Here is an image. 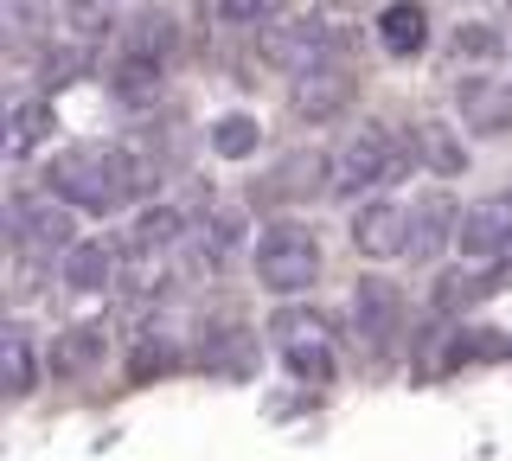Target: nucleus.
Wrapping results in <instances>:
<instances>
[{"label": "nucleus", "instance_id": "0eeeda50", "mask_svg": "<svg viewBox=\"0 0 512 461\" xmlns=\"http://www.w3.org/2000/svg\"><path fill=\"white\" fill-rule=\"evenodd\" d=\"M352 250L359 257H404L410 250V212L397 199H365L359 212H352Z\"/></svg>", "mask_w": 512, "mask_h": 461}, {"label": "nucleus", "instance_id": "a878e982", "mask_svg": "<svg viewBox=\"0 0 512 461\" xmlns=\"http://www.w3.org/2000/svg\"><path fill=\"white\" fill-rule=\"evenodd\" d=\"M416 141L429 148V161H436V173H461V161H468V154H461L455 141H448V129H442V122H423V129H416Z\"/></svg>", "mask_w": 512, "mask_h": 461}, {"label": "nucleus", "instance_id": "7ed1b4c3", "mask_svg": "<svg viewBox=\"0 0 512 461\" xmlns=\"http://www.w3.org/2000/svg\"><path fill=\"white\" fill-rule=\"evenodd\" d=\"M314 276H320V244H314V231H301V225H269L263 244H256V282H263L269 295H301V289H314Z\"/></svg>", "mask_w": 512, "mask_h": 461}, {"label": "nucleus", "instance_id": "f8f14e48", "mask_svg": "<svg viewBox=\"0 0 512 461\" xmlns=\"http://www.w3.org/2000/svg\"><path fill=\"white\" fill-rule=\"evenodd\" d=\"M455 225H461V212L442 193L416 199V212H410V257H423V263L442 257V244H455Z\"/></svg>", "mask_w": 512, "mask_h": 461}, {"label": "nucleus", "instance_id": "20e7f679", "mask_svg": "<svg viewBox=\"0 0 512 461\" xmlns=\"http://www.w3.org/2000/svg\"><path fill=\"white\" fill-rule=\"evenodd\" d=\"M263 58L269 65H282V71H295V77H308L320 65H340V33L333 26H320V20H269L263 26Z\"/></svg>", "mask_w": 512, "mask_h": 461}, {"label": "nucleus", "instance_id": "5701e85b", "mask_svg": "<svg viewBox=\"0 0 512 461\" xmlns=\"http://www.w3.org/2000/svg\"><path fill=\"white\" fill-rule=\"evenodd\" d=\"M58 20L77 33V45H90L96 33H109V26H116V20H109V0H64Z\"/></svg>", "mask_w": 512, "mask_h": 461}, {"label": "nucleus", "instance_id": "9b49d317", "mask_svg": "<svg viewBox=\"0 0 512 461\" xmlns=\"http://www.w3.org/2000/svg\"><path fill=\"white\" fill-rule=\"evenodd\" d=\"M378 45L391 58H416L429 45V7L423 0H391V7L378 13Z\"/></svg>", "mask_w": 512, "mask_h": 461}, {"label": "nucleus", "instance_id": "6ab92c4d", "mask_svg": "<svg viewBox=\"0 0 512 461\" xmlns=\"http://www.w3.org/2000/svg\"><path fill=\"white\" fill-rule=\"evenodd\" d=\"M461 116H468L474 129H487V135L512 129V90H493L487 77H468V84H461Z\"/></svg>", "mask_w": 512, "mask_h": 461}, {"label": "nucleus", "instance_id": "b1692460", "mask_svg": "<svg viewBox=\"0 0 512 461\" xmlns=\"http://www.w3.org/2000/svg\"><path fill=\"white\" fill-rule=\"evenodd\" d=\"M39 71H45V84H52V90L58 84H77V77L90 71V45H52Z\"/></svg>", "mask_w": 512, "mask_h": 461}, {"label": "nucleus", "instance_id": "f3484780", "mask_svg": "<svg viewBox=\"0 0 512 461\" xmlns=\"http://www.w3.org/2000/svg\"><path fill=\"white\" fill-rule=\"evenodd\" d=\"M103 346H109V333L84 321V327L58 333V340H52V359H45V365H52L58 378H77V372H90V365H103Z\"/></svg>", "mask_w": 512, "mask_h": 461}, {"label": "nucleus", "instance_id": "f03ea898", "mask_svg": "<svg viewBox=\"0 0 512 461\" xmlns=\"http://www.w3.org/2000/svg\"><path fill=\"white\" fill-rule=\"evenodd\" d=\"M410 154L384 122H359V129L346 135V148H340V161H333V186L340 193H372V186H391V180H404V167H410Z\"/></svg>", "mask_w": 512, "mask_h": 461}, {"label": "nucleus", "instance_id": "a211bd4d", "mask_svg": "<svg viewBox=\"0 0 512 461\" xmlns=\"http://www.w3.org/2000/svg\"><path fill=\"white\" fill-rule=\"evenodd\" d=\"M500 282H506V276H500L493 263H487V269H448V276L436 282V308H442V314H461V308H474V301H487Z\"/></svg>", "mask_w": 512, "mask_h": 461}, {"label": "nucleus", "instance_id": "dca6fc26", "mask_svg": "<svg viewBox=\"0 0 512 461\" xmlns=\"http://www.w3.org/2000/svg\"><path fill=\"white\" fill-rule=\"evenodd\" d=\"M327 186H333V161L320 148H301V154H288L276 167V193L282 199H314V193H327Z\"/></svg>", "mask_w": 512, "mask_h": 461}, {"label": "nucleus", "instance_id": "9d476101", "mask_svg": "<svg viewBox=\"0 0 512 461\" xmlns=\"http://www.w3.org/2000/svg\"><path fill=\"white\" fill-rule=\"evenodd\" d=\"M116 269H122V250L103 244V237H77V244L64 250V282H71V289H84V295L109 289V282H116Z\"/></svg>", "mask_w": 512, "mask_h": 461}, {"label": "nucleus", "instance_id": "aec40b11", "mask_svg": "<svg viewBox=\"0 0 512 461\" xmlns=\"http://www.w3.org/2000/svg\"><path fill=\"white\" fill-rule=\"evenodd\" d=\"M180 244V212L173 205H148V212L135 218V231H128V250L135 257H160V250Z\"/></svg>", "mask_w": 512, "mask_h": 461}, {"label": "nucleus", "instance_id": "423d86ee", "mask_svg": "<svg viewBox=\"0 0 512 461\" xmlns=\"http://www.w3.org/2000/svg\"><path fill=\"white\" fill-rule=\"evenodd\" d=\"M352 327L365 333L372 353H391V340L404 333V295H397V282L359 276V289H352Z\"/></svg>", "mask_w": 512, "mask_h": 461}, {"label": "nucleus", "instance_id": "f257e3e1", "mask_svg": "<svg viewBox=\"0 0 512 461\" xmlns=\"http://www.w3.org/2000/svg\"><path fill=\"white\" fill-rule=\"evenodd\" d=\"M45 180H52V193H58L64 205H77V212H96V218L122 212L128 193H135L128 154H122V148H96V141L52 154V173H45Z\"/></svg>", "mask_w": 512, "mask_h": 461}, {"label": "nucleus", "instance_id": "ddd939ff", "mask_svg": "<svg viewBox=\"0 0 512 461\" xmlns=\"http://www.w3.org/2000/svg\"><path fill=\"white\" fill-rule=\"evenodd\" d=\"M52 129H58L52 97H13L7 103V154H13V161H26V154L39 148Z\"/></svg>", "mask_w": 512, "mask_h": 461}, {"label": "nucleus", "instance_id": "cd10ccee", "mask_svg": "<svg viewBox=\"0 0 512 461\" xmlns=\"http://www.w3.org/2000/svg\"><path fill=\"white\" fill-rule=\"evenodd\" d=\"M135 52H141V58H167V52H173V20L148 13V20H141V33H135Z\"/></svg>", "mask_w": 512, "mask_h": 461}, {"label": "nucleus", "instance_id": "1a4fd4ad", "mask_svg": "<svg viewBox=\"0 0 512 461\" xmlns=\"http://www.w3.org/2000/svg\"><path fill=\"white\" fill-rule=\"evenodd\" d=\"M295 116L301 122H333L340 109L352 103V77L340 71V65H320V71H308V77H295Z\"/></svg>", "mask_w": 512, "mask_h": 461}, {"label": "nucleus", "instance_id": "6e6552de", "mask_svg": "<svg viewBox=\"0 0 512 461\" xmlns=\"http://www.w3.org/2000/svg\"><path fill=\"white\" fill-rule=\"evenodd\" d=\"M77 205L64 199H20L13 205V237H20V250H32V257H52V250H71L77 244V225H71Z\"/></svg>", "mask_w": 512, "mask_h": 461}, {"label": "nucleus", "instance_id": "c85d7f7f", "mask_svg": "<svg viewBox=\"0 0 512 461\" xmlns=\"http://www.w3.org/2000/svg\"><path fill=\"white\" fill-rule=\"evenodd\" d=\"M500 52V33H493V26H461L455 33V65L461 58H493Z\"/></svg>", "mask_w": 512, "mask_h": 461}, {"label": "nucleus", "instance_id": "412c9836", "mask_svg": "<svg viewBox=\"0 0 512 461\" xmlns=\"http://www.w3.org/2000/svg\"><path fill=\"white\" fill-rule=\"evenodd\" d=\"M256 141H263V129H256V116H224L212 129V148L224 154V161H250Z\"/></svg>", "mask_w": 512, "mask_h": 461}, {"label": "nucleus", "instance_id": "39448f33", "mask_svg": "<svg viewBox=\"0 0 512 461\" xmlns=\"http://www.w3.org/2000/svg\"><path fill=\"white\" fill-rule=\"evenodd\" d=\"M455 244H461V257H474V263H500V257H512V193H493V199L461 205Z\"/></svg>", "mask_w": 512, "mask_h": 461}, {"label": "nucleus", "instance_id": "bb28decb", "mask_svg": "<svg viewBox=\"0 0 512 461\" xmlns=\"http://www.w3.org/2000/svg\"><path fill=\"white\" fill-rule=\"evenodd\" d=\"M276 340L288 346V340H327V321H320L314 308H288V314H276Z\"/></svg>", "mask_w": 512, "mask_h": 461}, {"label": "nucleus", "instance_id": "4be33fe9", "mask_svg": "<svg viewBox=\"0 0 512 461\" xmlns=\"http://www.w3.org/2000/svg\"><path fill=\"white\" fill-rule=\"evenodd\" d=\"M282 353H288V372L308 378V385H327V378H333V353H327V340H288Z\"/></svg>", "mask_w": 512, "mask_h": 461}, {"label": "nucleus", "instance_id": "393cba45", "mask_svg": "<svg viewBox=\"0 0 512 461\" xmlns=\"http://www.w3.org/2000/svg\"><path fill=\"white\" fill-rule=\"evenodd\" d=\"M224 26H269L282 13V0H212Z\"/></svg>", "mask_w": 512, "mask_h": 461}, {"label": "nucleus", "instance_id": "4468645a", "mask_svg": "<svg viewBox=\"0 0 512 461\" xmlns=\"http://www.w3.org/2000/svg\"><path fill=\"white\" fill-rule=\"evenodd\" d=\"M109 90H116V103H128V109H154L160 90H167V77H160V58L128 52L122 65L109 71Z\"/></svg>", "mask_w": 512, "mask_h": 461}, {"label": "nucleus", "instance_id": "2eb2a0df", "mask_svg": "<svg viewBox=\"0 0 512 461\" xmlns=\"http://www.w3.org/2000/svg\"><path fill=\"white\" fill-rule=\"evenodd\" d=\"M0 385H7V397H32V385H39V359H32V333L13 321L0 327Z\"/></svg>", "mask_w": 512, "mask_h": 461}]
</instances>
